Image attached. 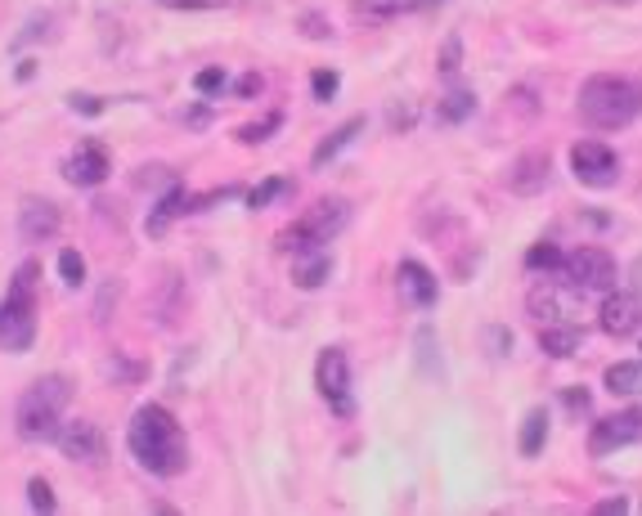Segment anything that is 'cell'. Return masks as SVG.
Segmentation results:
<instances>
[{"label": "cell", "mask_w": 642, "mask_h": 516, "mask_svg": "<svg viewBox=\"0 0 642 516\" xmlns=\"http://www.w3.org/2000/svg\"><path fill=\"white\" fill-rule=\"evenodd\" d=\"M126 445L135 454V463L171 481L184 472L189 463V450H184V435H180V422L162 409V404H145V409H135L130 418V431H126Z\"/></svg>", "instance_id": "cell-1"}, {"label": "cell", "mask_w": 642, "mask_h": 516, "mask_svg": "<svg viewBox=\"0 0 642 516\" xmlns=\"http://www.w3.org/2000/svg\"><path fill=\"white\" fill-rule=\"evenodd\" d=\"M642 113V86L629 77H589L580 86V117L593 130H624Z\"/></svg>", "instance_id": "cell-2"}, {"label": "cell", "mask_w": 642, "mask_h": 516, "mask_svg": "<svg viewBox=\"0 0 642 516\" xmlns=\"http://www.w3.org/2000/svg\"><path fill=\"white\" fill-rule=\"evenodd\" d=\"M67 395H73V387H67V378H41L23 391L19 400V413H14V426L23 440H54L59 435V413L67 404Z\"/></svg>", "instance_id": "cell-3"}, {"label": "cell", "mask_w": 642, "mask_h": 516, "mask_svg": "<svg viewBox=\"0 0 642 516\" xmlns=\"http://www.w3.org/2000/svg\"><path fill=\"white\" fill-rule=\"evenodd\" d=\"M346 220H350V207L341 202V198H324V202H315L297 225L283 234L278 243L288 247V252H301V247H324V243H333L341 230H346Z\"/></svg>", "instance_id": "cell-4"}, {"label": "cell", "mask_w": 642, "mask_h": 516, "mask_svg": "<svg viewBox=\"0 0 642 516\" xmlns=\"http://www.w3.org/2000/svg\"><path fill=\"white\" fill-rule=\"evenodd\" d=\"M557 274L575 292H611L615 287V261L602 247H580V252L561 256Z\"/></svg>", "instance_id": "cell-5"}, {"label": "cell", "mask_w": 642, "mask_h": 516, "mask_svg": "<svg viewBox=\"0 0 642 516\" xmlns=\"http://www.w3.org/2000/svg\"><path fill=\"white\" fill-rule=\"evenodd\" d=\"M315 387L319 395L328 400V409L337 418H350L355 413V400H350V364H346V350L341 346H328L315 364Z\"/></svg>", "instance_id": "cell-6"}, {"label": "cell", "mask_w": 642, "mask_h": 516, "mask_svg": "<svg viewBox=\"0 0 642 516\" xmlns=\"http://www.w3.org/2000/svg\"><path fill=\"white\" fill-rule=\"evenodd\" d=\"M32 337H36V306H32V292L10 287L5 306H0V346H5L10 355H23V350H32Z\"/></svg>", "instance_id": "cell-7"}, {"label": "cell", "mask_w": 642, "mask_h": 516, "mask_svg": "<svg viewBox=\"0 0 642 516\" xmlns=\"http://www.w3.org/2000/svg\"><path fill=\"white\" fill-rule=\"evenodd\" d=\"M570 171H575V180L589 184V189H611L620 180V158L602 139H580L575 149H570Z\"/></svg>", "instance_id": "cell-8"}, {"label": "cell", "mask_w": 642, "mask_h": 516, "mask_svg": "<svg viewBox=\"0 0 642 516\" xmlns=\"http://www.w3.org/2000/svg\"><path fill=\"white\" fill-rule=\"evenodd\" d=\"M638 435H642V413H615V418H602V422H593L589 454H593V458H607V454L633 445Z\"/></svg>", "instance_id": "cell-9"}, {"label": "cell", "mask_w": 642, "mask_h": 516, "mask_svg": "<svg viewBox=\"0 0 642 516\" xmlns=\"http://www.w3.org/2000/svg\"><path fill=\"white\" fill-rule=\"evenodd\" d=\"M59 450L67 454V458H77V463H104V435H99V426L95 422H67V426H59Z\"/></svg>", "instance_id": "cell-10"}, {"label": "cell", "mask_w": 642, "mask_h": 516, "mask_svg": "<svg viewBox=\"0 0 642 516\" xmlns=\"http://www.w3.org/2000/svg\"><path fill=\"white\" fill-rule=\"evenodd\" d=\"M642 328V297L638 292H611L602 301V332L611 337H633Z\"/></svg>", "instance_id": "cell-11"}, {"label": "cell", "mask_w": 642, "mask_h": 516, "mask_svg": "<svg viewBox=\"0 0 642 516\" xmlns=\"http://www.w3.org/2000/svg\"><path fill=\"white\" fill-rule=\"evenodd\" d=\"M548 176H552L548 153H544V149H526V153L513 162V171H508V189L521 193V198H530V193H544V189H548Z\"/></svg>", "instance_id": "cell-12"}, {"label": "cell", "mask_w": 642, "mask_h": 516, "mask_svg": "<svg viewBox=\"0 0 642 516\" xmlns=\"http://www.w3.org/2000/svg\"><path fill=\"white\" fill-rule=\"evenodd\" d=\"M19 234L23 243H50L59 234V207L45 198H27L19 207Z\"/></svg>", "instance_id": "cell-13"}, {"label": "cell", "mask_w": 642, "mask_h": 516, "mask_svg": "<svg viewBox=\"0 0 642 516\" xmlns=\"http://www.w3.org/2000/svg\"><path fill=\"white\" fill-rule=\"evenodd\" d=\"M67 180L73 184H82V189H95V184H104V176H108V153H104V144H82V149L67 158Z\"/></svg>", "instance_id": "cell-14"}, {"label": "cell", "mask_w": 642, "mask_h": 516, "mask_svg": "<svg viewBox=\"0 0 642 516\" xmlns=\"http://www.w3.org/2000/svg\"><path fill=\"white\" fill-rule=\"evenodd\" d=\"M400 287L409 292V301L418 310H432L436 297H441V287H436V274L427 270L422 261H400Z\"/></svg>", "instance_id": "cell-15"}, {"label": "cell", "mask_w": 642, "mask_h": 516, "mask_svg": "<svg viewBox=\"0 0 642 516\" xmlns=\"http://www.w3.org/2000/svg\"><path fill=\"white\" fill-rule=\"evenodd\" d=\"M328 274H333V261H328L324 247H301V252H293V283H297V287L315 292Z\"/></svg>", "instance_id": "cell-16"}, {"label": "cell", "mask_w": 642, "mask_h": 516, "mask_svg": "<svg viewBox=\"0 0 642 516\" xmlns=\"http://www.w3.org/2000/svg\"><path fill=\"white\" fill-rule=\"evenodd\" d=\"M607 391L611 395H638L642 391V359H620L607 368Z\"/></svg>", "instance_id": "cell-17"}, {"label": "cell", "mask_w": 642, "mask_h": 516, "mask_svg": "<svg viewBox=\"0 0 642 516\" xmlns=\"http://www.w3.org/2000/svg\"><path fill=\"white\" fill-rule=\"evenodd\" d=\"M360 130H364V117H350L346 126H337V130H333V135L319 144L310 162H315V167H328V162H333V158H337V153H341V149H346V144H350L355 135H360Z\"/></svg>", "instance_id": "cell-18"}, {"label": "cell", "mask_w": 642, "mask_h": 516, "mask_svg": "<svg viewBox=\"0 0 642 516\" xmlns=\"http://www.w3.org/2000/svg\"><path fill=\"white\" fill-rule=\"evenodd\" d=\"M472 113H476V95L463 90V86L450 90V95L436 104V121H441V126H458V121H467Z\"/></svg>", "instance_id": "cell-19"}, {"label": "cell", "mask_w": 642, "mask_h": 516, "mask_svg": "<svg viewBox=\"0 0 642 516\" xmlns=\"http://www.w3.org/2000/svg\"><path fill=\"white\" fill-rule=\"evenodd\" d=\"M517 445H521L526 458H535V454L548 445V413H544V409H530V413H526V422H521V440H517Z\"/></svg>", "instance_id": "cell-20"}, {"label": "cell", "mask_w": 642, "mask_h": 516, "mask_svg": "<svg viewBox=\"0 0 642 516\" xmlns=\"http://www.w3.org/2000/svg\"><path fill=\"white\" fill-rule=\"evenodd\" d=\"M580 341H584V332H580V328H544V332H539V346H544L552 359L575 355V350H580Z\"/></svg>", "instance_id": "cell-21"}, {"label": "cell", "mask_w": 642, "mask_h": 516, "mask_svg": "<svg viewBox=\"0 0 642 516\" xmlns=\"http://www.w3.org/2000/svg\"><path fill=\"white\" fill-rule=\"evenodd\" d=\"M180 211H189V198H184V189H171V193L158 202V211L149 215V234H162V230H167V220L180 215Z\"/></svg>", "instance_id": "cell-22"}, {"label": "cell", "mask_w": 642, "mask_h": 516, "mask_svg": "<svg viewBox=\"0 0 642 516\" xmlns=\"http://www.w3.org/2000/svg\"><path fill=\"white\" fill-rule=\"evenodd\" d=\"M59 274H63V283L67 287H82L86 283V261H82V252H59Z\"/></svg>", "instance_id": "cell-23"}, {"label": "cell", "mask_w": 642, "mask_h": 516, "mask_svg": "<svg viewBox=\"0 0 642 516\" xmlns=\"http://www.w3.org/2000/svg\"><path fill=\"white\" fill-rule=\"evenodd\" d=\"M360 14H369V19H391V14H404V10H413V0H360L355 5Z\"/></svg>", "instance_id": "cell-24"}, {"label": "cell", "mask_w": 642, "mask_h": 516, "mask_svg": "<svg viewBox=\"0 0 642 516\" xmlns=\"http://www.w3.org/2000/svg\"><path fill=\"white\" fill-rule=\"evenodd\" d=\"M283 189H288V180H283V176H270L265 184H256V189L247 193V207H252V211H261V207H270Z\"/></svg>", "instance_id": "cell-25"}, {"label": "cell", "mask_w": 642, "mask_h": 516, "mask_svg": "<svg viewBox=\"0 0 642 516\" xmlns=\"http://www.w3.org/2000/svg\"><path fill=\"white\" fill-rule=\"evenodd\" d=\"M526 265H530V270H557V265H561V252H557L552 243H535V247L526 252Z\"/></svg>", "instance_id": "cell-26"}, {"label": "cell", "mask_w": 642, "mask_h": 516, "mask_svg": "<svg viewBox=\"0 0 642 516\" xmlns=\"http://www.w3.org/2000/svg\"><path fill=\"white\" fill-rule=\"evenodd\" d=\"M193 90H198V95H221V90H225V72H221V67H202L198 77H193Z\"/></svg>", "instance_id": "cell-27"}, {"label": "cell", "mask_w": 642, "mask_h": 516, "mask_svg": "<svg viewBox=\"0 0 642 516\" xmlns=\"http://www.w3.org/2000/svg\"><path fill=\"white\" fill-rule=\"evenodd\" d=\"M337 86H341V77H337V72H328V67H319L315 77H310V90H315V99H324V104L337 95Z\"/></svg>", "instance_id": "cell-28"}, {"label": "cell", "mask_w": 642, "mask_h": 516, "mask_svg": "<svg viewBox=\"0 0 642 516\" xmlns=\"http://www.w3.org/2000/svg\"><path fill=\"white\" fill-rule=\"evenodd\" d=\"M27 503L36 507V512H54V489H50V481H27Z\"/></svg>", "instance_id": "cell-29"}, {"label": "cell", "mask_w": 642, "mask_h": 516, "mask_svg": "<svg viewBox=\"0 0 642 516\" xmlns=\"http://www.w3.org/2000/svg\"><path fill=\"white\" fill-rule=\"evenodd\" d=\"M278 121H283V117H278V113H270L265 121L243 126V130H239V139H243V144H261V139H270V130H278Z\"/></svg>", "instance_id": "cell-30"}, {"label": "cell", "mask_w": 642, "mask_h": 516, "mask_svg": "<svg viewBox=\"0 0 642 516\" xmlns=\"http://www.w3.org/2000/svg\"><path fill=\"white\" fill-rule=\"evenodd\" d=\"M458 59H463V41L450 36L445 50H441V72H445V77H454V72H458Z\"/></svg>", "instance_id": "cell-31"}, {"label": "cell", "mask_w": 642, "mask_h": 516, "mask_svg": "<svg viewBox=\"0 0 642 516\" xmlns=\"http://www.w3.org/2000/svg\"><path fill=\"white\" fill-rule=\"evenodd\" d=\"M485 337H489V346H494L489 355H508V350H513V332H504V328H489Z\"/></svg>", "instance_id": "cell-32"}, {"label": "cell", "mask_w": 642, "mask_h": 516, "mask_svg": "<svg viewBox=\"0 0 642 516\" xmlns=\"http://www.w3.org/2000/svg\"><path fill=\"white\" fill-rule=\"evenodd\" d=\"M73 108H77V113H86V117H99V113H104V104H99L95 95H77V99H73Z\"/></svg>", "instance_id": "cell-33"}, {"label": "cell", "mask_w": 642, "mask_h": 516, "mask_svg": "<svg viewBox=\"0 0 642 516\" xmlns=\"http://www.w3.org/2000/svg\"><path fill=\"white\" fill-rule=\"evenodd\" d=\"M239 95H243V99L261 95V77H256V72H247V77H239Z\"/></svg>", "instance_id": "cell-34"}, {"label": "cell", "mask_w": 642, "mask_h": 516, "mask_svg": "<svg viewBox=\"0 0 642 516\" xmlns=\"http://www.w3.org/2000/svg\"><path fill=\"white\" fill-rule=\"evenodd\" d=\"M593 512H598V516H620V512H629V503H624V498H607V503H598Z\"/></svg>", "instance_id": "cell-35"}, {"label": "cell", "mask_w": 642, "mask_h": 516, "mask_svg": "<svg viewBox=\"0 0 642 516\" xmlns=\"http://www.w3.org/2000/svg\"><path fill=\"white\" fill-rule=\"evenodd\" d=\"M306 36H315V41H319V36H328V27H324V23L310 14V19H306Z\"/></svg>", "instance_id": "cell-36"}, {"label": "cell", "mask_w": 642, "mask_h": 516, "mask_svg": "<svg viewBox=\"0 0 642 516\" xmlns=\"http://www.w3.org/2000/svg\"><path fill=\"white\" fill-rule=\"evenodd\" d=\"M566 404H570V409H589V395H584V391H566Z\"/></svg>", "instance_id": "cell-37"}, {"label": "cell", "mask_w": 642, "mask_h": 516, "mask_svg": "<svg viewBox=\"0 0 642 516\" xmlns=\"http://www.w3.org/2000/svg\"><path fill=\"white\" fill-rule=\"evenodd\" d=\"M629 278H633V292H638V297H642V256L633 261V270H629Z\"/></svg>", "instance_id": "cell-38"}, {"label": "cell", "mask_w": 642, "mask_h": 516, "mask_svg": "<svg viewBox=\"0 0 642 516\" xmlns=\"http://www.w3.org/2000/svg\"><path fill=\"white\" fill-rule=\"evenodd\" d=\"M32 72H36V63L27 59V63H19V82H32Z\"/></svg>", "instance_id": "cell-39"}, {"label": "cell", "mask_w": 642, "mask_h": 516, "mask_svg": "<svg viewBox=\"0 0 642 516\" xmlns=\"http://www.w3.org/2000/svg\"><path fill=\"white\" fill-rule=\"evenodd\" d=\"M162 5H176V10H184V5H207V0H162Z\"/></svg>", "instance_id": "cell-40"}, {"label": "cell", "mask_w": 642, "mask_h": 516, "mask_svg": "<svg viewBox=\"0 0 642 516\" xmlns=\"http://www.w3.org/2000/svg\"><path fill=\"white\" fill-rule=\"evenodd\" d=\"M427 5H441V0H413V10H427Z\"/></svg>", "instance_id": "cell-41"}]
</instances>
